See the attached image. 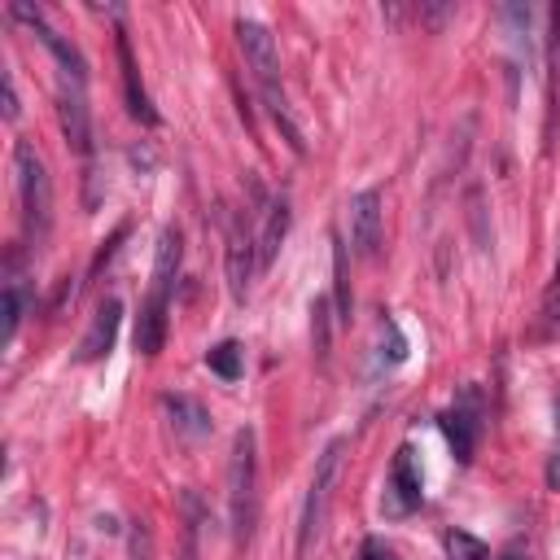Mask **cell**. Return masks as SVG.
<instances>
[{"label": "cell", "mask_w": 560, "mask_h": 560, "mask_svg": "<svg viewBox=\"0 0 560 560\" xmlns=\"http://www.w3.org/2000/svg\"><path fill=\"white\" fill-rule=\"evenodd\" d=\"M236 44H241V52H245V66H249V74H254V83H258V96H262L267 114L276 118V127L284 131L289 149H293V153H306V144H302V131H298V122H293V109H289V101H284V88H280V52H276V39H271V31H267L262 22H254V18H236Z\"/></svg>", "instance_id": "obj_1"}, {"label": "cell", "mask_w": 560, "mask_h": 560, "mask_svg": "<svg viewBox=\"0 0 560 560\" xmlns=\"http://www.w3.org/2000/svg\"><path fill=\"white\" fill-rule=\"evenodd\" d=\"M179 258H184L179 232L162 228L158 254H153V284H149V298L136 315V350L144 359L162 354V346H166V311H171V289H175V276H179Z\"/></svg>", "instance_id": "obj_2"}, {"label": "cell", "mask_w": 560, "mask_h": 560, "mask_svg": "<svg viewBox=\"0 0 560 560\" xmlns=\"http://www.w3.org/2000/svg\"><path fill=\"white\" fill-rule=\"evenodd\" d=\"M228 508H232V542L245 547L254 538V521H258V442H254L249 424L236 429V438H232Z\"/></svg>", "instance_id": "obj_3"}, {"label": "cell", "mask_w": 560, "mask_h": 560, "mask_svg": "<svg viewBox=\"0 0 560 560\" xmlns=\"http://www.w3.org/2000/svg\"><path fill=\"white\" fill-rule=\"evenodd\" d=\"M13 175H18V197H22V223L39 241L48 232V219H52V179H48V166L31 140L13 144Z\"/></svg>", "instance_id": "obj_4"}, {"label": "cell", "mask_w": 560, "mask_h": 560, "mask_svg": "<svg viewBox=\"0 0 560 560\" xmlns=\"http://www.w3.org/2000/svg\"><path fill=\"white\" fill-rule=\"evenodd\" d=\"M341 451L346 442H328L324 455L315 459V472H311V490H306V503H302V529H298V556H306L315 547V538L324 534V516H328V499H332V486H337V468H341Z\"/></svg>", "instance_id": "obj_5"}, {"label": "cell", "mask_w": 560, "mask_h": 560, "mask_svg": "<svg viewBox=\"0 0 560 560\" xmlns=\"http://www.w3.org/2000/svg\"><path fill=\"white\" fill-rule=\"evenodd\" d=\"M481 416H486V402H481V389L477 385H459L455 398H451V407L438 416V424H442V433H446V442H451V451H455L459 464H468L472 451H477V442H481Z\"/></svg>", "instance_id": "obj_6"}, {"label": "cell", "mask_w": 560, "mask_h": 560, "mask_svg": "<svg viewBox=\"0 0 560 560\" xmlns=\"http://www.w3.org/2000/svg\"><path fill=\"white\" fill-rule=\"evenodd\" d=\"M57 114H61L66 144L88 162V179H92L96 175L92 171V109H88V92H83L79 74H61L57 79Z\"/></svg>", "instance_id": "obj_7"}, {"label": "cell", "mask_w": 560, "mask_h": 560, "mask_svg": "<svg viewBox=\"0 0 560 560\" xmlns=\"http://www.w3.org/2000/svg\"><path fill=\"white\" fill-rule=\"evenodd\" d=\"M258 267V228L245 210L228 219V289L236 302L249 298V276Z\"/></svg>", "instance_id": "obj_8"}, {"label": "cell", "mask_w": 560, "mask_h": 560, "mask_svg": "<svg viewBox=\"0 0 560 560\" xmlns=\"http://www.w3.org/2000/svg\"><path fill=\"white\" fill-rule=\"evenodd\" d=\"M346 223H350V245L372 258L381 249V232H385V210H381V192L376 188H363L350 197L346 206Z\"/></svg>", "instance_id": "obj_9"}, {"label": "cell", "mask_w": 560, "mask_h": 560, "mask_svg": "<svg viewBox=\"0 0 560 560\" xmlns=\"http://www.w3.org/2000/svg\"><path fill=\"white\" fill-rule=\"evenodd\" d=\"M389 512L394 516H407L420 508L424 499V481H420V464H416V451L411 446H398L394 451V464H389Z\"/></svg>", "instance_id": "obj_10"}, {"label": "cell", "mask_w": 560, "mask_h": 560, "mask_svg": "<svg viewBox=\"0 0 560 560\" xmlns=\"http://www.w3.org/2000/svg\"><path fill=\"white\" fill-rule=\"evenodd\" d=\"M118 324H122V302H118V298H105V302L96 306V315H92V324H88V332H83L74 359H79V363H96V359H105V354L114 350Z\"/></svg>", "instance_id": "obj_11"}, {"label": "cell", "mask_w": 560, "mask_h": 560, "mask_svg": "<svg viewBox=\"0 0 560 560\" xmlns=\"http://www.w3.org/2000/svg\"><path fill=\"white\" fill-rule=\"evenodd\" d=\"M162 411L171 416V429L184 442H197V438L210 433V411L197 398H188V394H162Z\"/></svg>", "instance_id": "obj_12"}, {"label": "cell", "mask_w": 560, "mask_h": 560, "mask_svg": "<svg viewBox=\"0 0 560 560\" xmlns=\"http://www.w3.org/2000/svg\"><path fill=\"white\" fill-rule=\"evenodd\" d=\"M118 66H122V92H127V114L131 118H140L144 127H153L158 122V114H153V105H149V96H144V88H140V70H136V57H131V44H127V31H118Z\"/></svg>", "instance_id": "obj_13"}, {"label": "cell", "mask_w": 560, "mask_h": 560, "mask_svg": "<svg viewBox=\"0 0 560 560\" xmlns=\"http://www.w3.org/2000/svg\"><path fill=\"white\" fill-rule=\"evenodd\" d=\"M284 232H289V201L276 197V201H267V210H262V228H258V267H271V258H276Z\"/></svg>", "instance_id": "obj_14"}, {"label": "cell", "mask_w": 560, "mask_h": 560, "mask_svg": "<svg viewBox=\"0 0 560 560\" xmlns=\"http://www.w3.org/2000/svg\"><path fill=\"white\" fill-rule=\"evenodd\" d=\"M206 368H210L219 381H241V372H245V350H241L236 341H219V346L206 350Z\"/></svg>", "instance_id": "obj_15"}, {"label": "cell", "mask_w": 560, "mask_h": 560, "mask_svg": "<svg viewBox=\"0 0 560 560\" xmlns=\"http://www.w3.org/2000/svg\"><path fill=\"white\" fill-rule=\"evenodd\" d=\"M551 18V35H547V101H551V118L547 131L556 127V88H560V9L547 13Z\"/></svg>", "instance_id": "obj_16"}, {"label": "cell", "mask_w": 560, "mask_h": 560, "mask_svg": "<svg viewBox=\"0 0 560 560\" xmlns=\"http://www.w3.org/2000/svg\"><path fill=\"white\" fill-rule=\"evenodd\" d=\"M442 547H446L451 560H494L490 547H486L481 538H472L468 529H446V534H442Z\"/></svg>", "instance_id": "obj_17"}, {"label": "cell", "mask_w": 560, "mask_h": 560, "mask_svg": "<svg viewBox=\"0 0 560 560\" xmlns=\"http://www.w3.org/2000/svg\"><path fill=\"white\" fill-rule=\"evenodd\" d=\"M26 315V293H22V276H9L4 284V341L18 337V324Z\"/></svg>", "instance_id": "obj_18"}, {"label": "cell", "mask_w": 560, "mask_h": 560, "mask_svg": "<svg viewBox=\"0 0 560 560\" xmlns=\"http://www.w3.org/2000/svg\"><path fill=\"white\" fill-rule=\"evenodd\" d=\"M332 271H337V311H341V319L350 315V289H346V245H337L332 249Z\"/></svg>", "instance_id": "obj_19"}, {"label": "cell", "mask_w": 560, "mask_h": 560, "mask_svg": "<svg viewBox=\"0 0 560 560\" xmlns=\"http://www.w3.org/2000/svg\"><path fill=\"white\" fill-rule=\"evenodd\" d=\"M359 560H398V551H394L385 538H363V547H359Z\"/></svg>", "instance_id": "obj_20"}, {"label": "cell", "mask_w": 560, "mask_h": 560, "mask_svg": "<svg viewBox=\"0 0 560 560\" xmlns=\"http://www.w3.org/2000/svg\"><path fill=\"white\" fill-rule=\"evenodd\" d=\"M542 319H547V332H560V271H556V284H551V293H547Z\"/></svg>", "instance_id": "obj_21"}, {"label": "cell", "mask_w": 560, "mask_h": 560, "mask_svg": "<svg viewBox=\"0 0 560 560\" xmlns=\"http://www.w3.org/2000/svg\"><path fill=\"white\" fill-rule=\"evenodd\" d=\"M547 486H560V407H556V455L547 464Z\"/></svg>", "instance_id": "obj_22"}, {"label": "cell", "mask_w": 560, "mask_h": 560, "mask_svg": "<svg viewBox=\"0 0 560 560\" xmlns=\"http://www.w3.org/2000/svg\"><path fill=\"white\" fill-rule=\"evenodd\" d=\"M4 118L13 122L18 118V88H13V74L4 70Z\"/></svg>", "instance_id": "obj_23"}]
</instances>
